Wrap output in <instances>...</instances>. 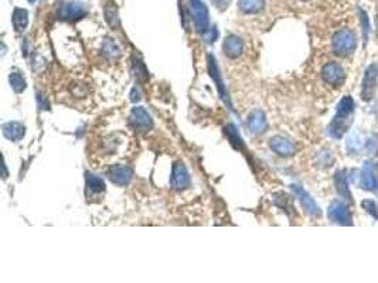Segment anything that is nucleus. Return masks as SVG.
Returning <instances> with one entry per match:
<instances>
[{"instance_id": "obj_1", "label": "nucleus", "mask_w": 378, "mask_h": 283, "mask_svg": "<svg viewBox=\"0 0 378 283\" xmlns=\"http://www.w3.org/2000/svg\"><path fill=\"white\" fill-rule=\"evenodd\" d=\"M354 100L350 96H344L337 105V116L331 122L329 132L333 137L340 139L350 125V116L354 112Z\"/></svg>"}, {"instance_id": "obj_2", "label": "nucleus", "mask_w": 378, "mask_h": 283, "mask_svg": "<svg viewBox=\"0 0 378 283\" xmlns=\"http://www.w3.org/2000/svg\"><path fill=\"white\" fill-rule=\"evenodd\" d=\"M355 47H357V37L351 30H339L333 37V50L337 55L346 57L353 53Z\"/></svg>"}, {"instance_id": "obj_3", "label": "nucleus", "mask_w": 378, "mask_h": 283, "mask_svg": "<svg viewBox=\"0 0 378 283\" xmlns=\"http://www.w3.org/2000/svg\"><path fill=\"white\" fill-rule=\"evenodd\" d=\"M87 6L81 3V2H64L61 3V6L58 7V17L63 20H68V22H75L87 16Z\"/></svg>"}, {"instance_id": "obj_4", "label": "nucleus", "mask_w": 378, "mask_h": 283, "mask_svg": "<svg viewBox=\"0 0 378 283\" xmlns=\"http://www.w3.org/2000/svg\"><path fill=\"white\" fill-rule=\"evenodd\" d=\"M189 2L195 29L201 31V33H204L208 29V23H210L207 6L201 0H189Z\"/></svg>"}, {"instance_id": "obj_5", "label": "nucleus", "mask_w": 378, "mask_h": 283, "mask_svg": "<svg viewBox=\"0 0 378 283\" xmlns=\"http://www.w3.org/2000/svg\"><path fill=\"white\" fill-rule=\"evenodd\" d=\"M129 124L132 125L133 129L139 130V132H148L153 126V119L145 108L136 106L130 111Z\"/></svg>"}, {"instance_id": "obj_6", "label": "nucleus", "mask_w": 378, "mask_h": 283, "mask_svg": "<svg viewBox=\"0 0 378 283\" xmlns=\"http://www.w3.org/2000/svg\"><path fill=\"white\" fill-rule=\"evenodd\" d=\"M108 177L113 184L116 186H128L133 178V169L126 165H116L112 166L108 170Z\"/></svg>"}, {"instance_id": "obj_7", "label": "nucleus", "mask_w": 378, "mask_h": 283, "mask_svg": "<svg viewBox=\"0 0 378 283\" xmlns=\"http://www.w3.org/2000/svg\"><path fill=\"white\" fill-rule=\"evenodd\" d=\"M377 77H378V65L372 64L370 65L366 71L364 75V83H363V92L361 96L364 100L372 99V96L375 94L377 89Z\"/></svg>"}, {"instance_id": "obj_8", "label": "nucleus", "mask_w": 378, "mask_h": 283, "mask_svg": "<svg viewBox=\"0 0 378 283\" xmlns=\"http://www.w3.org/2000/svg\"><path fill=\"white\" fill-rule=\"evenodd\" d=\"M170 183L174 190H184L190 186L189 170L186 169V166L182 161H177L173 165Z\"/></svg>"}, {"instance_id": "obj_9", "label": "nucleus", "mask_w": 378, "mask_h": 283, "mask_svg": "<svg viewBox=\"0 0 378 283\" xmlns=\"http://www.w3.org/2000/svg\"><path fill=\"white\" fill-rule=\"evenodd\" d=\"M290 187H292L293 193H295V195L297 197V200L301 203V206L303 207V210H305L310 217H319L320 208L319 206L314 203L313 198L307 194L306 191L302 189L301 186H297V184H293V186H290Z\"/></svg>"}, {"instance_id": "obj_10", "label": "nucleus", "mask_w": 378, "mask_h": 283, "mask_svg": "<svg viewBox=\"0 0 378 283\" xmlns=\"http://www.w3.org/2000/svg\"><path fill=\"white\" fill-rule=\"evenodd\" d=\"M269 146L271 149L279 156H284V157H289L296 153V145L292 140H289L288 137L284 136H275L272 137L269 141Z\"/></svg>"}, {"instance_id": "obj_11", "label": "nucleus", "mask_w": 378, "mask_h": 283, "mask_svg": "<svg viewBox=\"0 0 378 283\" xmlns=\"http://www.w3.org/2000/svg\"><path fill=\"white\" fill-rule=\"evenodd\" d=\"M322 78L330 85H340L344 81V70L337 63H327L322 70Z\"/></svg>"}, {"instance_id": "obj_12", "label": "nucleus", "mask_w": 378, "mask_h": 283, "mask_svg": "<svg viewBox=\"0 0 378 283\" xmlns=\"http://www.w3.org/2000/svg\"><path fill=\"white\" fill-rule=\"evenodd\" d=\"M207 67H208V72H210V75H211V78H213L214 81H215V84H217L220 96H221L225 104H228V106L231 108L230 98H228V94H227V91H225L224 83H223V79H221V74H220L217 59L214 58V55H211V54H210V55L207 57Z\"/></svg>"}, {"instance_id": "obj_13", "label": "nucleus", "mask_w": 378, "mask_h": 283, "mask_svg": "<svg viewBox=\"0 0 378 283\" xmlns=\"http://www.w3.org/2000/svg\"><path fill=\"white\" fill-rule=\"evenodd\" d=\"M329 218L334 223L344 225H351V214L340 201H334L329 208Z\"/></svg>"}, {"instance_id": "obj_14", "label": "nucleus", "mask_w": 378, "mask_h": 283, "mask_svg": "<svg viewBox=\"0 0 378 283\" xmlns=\"http://www.w3.org/2000/svg\"><path fill=\"white\" fill-rule=\"evenodd\" d=\"M248 128L255 135H262L268 129V120L265 118V113L261 109H255L249 113L248 116Z\"/></svg>"}, {"instance_id": "obj_15", "label": "nucleus", "mask_w": 378, "mask_h": 283, "mask_svg": "<svg viewBox=\"0 0 378 283\" xmlns=\"http://www.w3.org/2000/svg\"><path fill=\"white\" fill-rule=\"evenodd\" d=\"M223 51L224 54L231 59H235L241 57L244 51V43L240 37L236 35H230L225 38L224 44H223Z\"/></svg>"}, {"instance_id": "obj_16", "label": "nucleus", "mask_w": 378, "mask_h": 283, "mask_svg": "<svg viewBox=\"0 0 378 283\" xmlns=\"http://www.w3.org/2000/svg\"><path fill=\"white\" fill-rule=\"evenodd\" d=\"M3 136L12 141L22 140L26 133V128L20 122H7L2 126Z\"/></svg>"}, {"instance_id": "obj_17", "label": "nucleus", "mask_w": 378, "mask_h": 283, "mask_svg": "<svg viewBox=\"0 0 378 283\" xmlns=\"http://www.w3.org/2000/svg\"><path fill=\"white\" fill-rule=\"evenodd\" d=\"M361 183L366 190H374L377 187V176H375V171H374L371 163H364Z\"/></svg>"}, {"instance_id": "obj_18", "label": "nucleus", "mask_w": 378, "mask_h": 283, "mask_svg": "<svg viewBox=\"0 0 378 283\" xmlns=\"http://www.w3.org/2000/svg\"><path fill=\"white\" fill-rule=\"evenodd\" d=\"M87 191L91 193V194H101L104 193L105 190V183L101 177L95 176V174H91V173H87Z\"/></svg>"}, {"instance_id": "obj_19", "label": "nucleus", "mask_w": 378, "mask_h": 283, "mask_svg": "<svg viewBox=\"0 0 378 283\" xmlns=\"http://www.w3.org/2000/svg\"><path fill=\"white\" fill-rule=\"evenodd\" d=\"M101 54H102V57L104 58L109 59V61H112V59H116L119 57V54H121V50H119L118 44L111 40V38H107L105 42L102 43V47H101Z\"/></svg>"}, {"instance_id": "obj_20", "label": "nucleus", "mask_w": 378, "mask_h": 283, "mask_svg": "<svg viewBox=\"0 0 378 283\" xmlns=\"http://www.w3.org/2000/svg\"><path fill=\"white\" fill-rule=\"evenodd\" d=\"M13 27L16 29V31H23L26 27H27V23H29V13L26 9H14L13 12Z\"/></svg>"}, {"instance_id": "obj_21", "label": "nucleus", "mask_w": 378, "mask_h": 283, "mask_svg": "<svg viewBox=\"0 0 378 283\" xmlns=\"http://www.w3.org/2000/svg\"><path fill=\"white\" fill-rule=\"evenodd\" d=\"M238 7L241 12L247 13V14L260 13L264 9V0H240Z\"/></svg>"}, {"instance_id": "obj_22", "label": "nucleus", "mask_w": 378, "mask_h": 283, "mask_svg": "<svg viewBox=\"0 0 378 283\" xmlns=\"http://www.w3.org/2000/svg\"><path fill=\"white\" fill-rule=\"evenodd\" d=\"M224 132H225V135H227V137L230 139L231 141V145L234 146L235 149H238V150H243L244 149V141L243 139H241V136H240V133H238V130H236L235 128V125H227L224 128Z\"/></svg>"}, {"instance_id": "obj_23", "label": "nucleus", "mask_w": 378, "mask_h": 283, "mask_svg": "<svg viewBox=\"0 0 378 283\" xmlns=\"http://www.w3.org/2000/svg\"><path fill=\"white\" fill-rule=\"evenodd\" d=\"M9 84H10V87H12V89L16 94H22L24 89H26V87H27L24 77L22 74H18V72H12L9 75Z\"/></svg>"}, {"instance_id": "obj_24", "label": "nucleus", "mask_w": 378, "mask_h": 283, "mask_svg": "<svg viewBox=\"0 0 378 283\" xmlns=\"http://www.w3.org/2000/svg\"><path fill=\"white\" fill-rule=\"evenodd\" d=\"M132 72H133V77L137 81H141V83H145L149 78L148 70H146V67H145V64H143L141 59H133V63H132Z\"/></svg>"}, {"instance_id": "obj_25", "label": "nucleus", "mask_w": 378, "mask_h": 283, "mask_svg": "<svg viewBox=\"0 0 378 283\" xmlns=\"http://www.w3.org/2000/svg\"><path fill=\"white\" fill-rule=\"evenodd\" d=\"M334 180H336V186H337V190H339V193L342 195L343 198H346V200H351V194H350V190L347 187V181H346V177H344V173H337L336 177H334Z\"/></svg>"}, {"instance_id": "obj_26", "label": "nucleus", "mask_w": 378, "mask_h": 283, "mask_svg": "<svg viewBox=\"0 0 378 283\" xmlns=\"http://www.w3.org/2000/svg\"><path fill=\"white\" fill-rule=\"evenodd\" d=\"M105 20H107L108 24H109L112 29H118L121 22H119L116 7L112 6V5H107V6H105Z\"/></svg>"}, {"instance_id": "obj_27", "label": "nucleus", "mask_w": 378, "mask_h": 283, "mask_svg": "<svg viewBox=\"0 0 378 283\" xmlns=\"http://www.w3.org/2000/svg\"><path fill=\"white\" fill-rule=\"evenodd\" d=\"M218 38V30L217 27H211V29H207L204 33H203V40L207 44H211L215 40Z\"/></svg>"}, {"instance_id": "obj_28", "label": "nucleus", "mask_w": 378, "mask_h": 283, "mask_svg": "<svg viewBox=\"0 0 378 283\" xmlns=\"http://www.w3.org/2000/svg\"><path fill=\"white\" fill-rule=\"evenodd\" d=\"M363 207L366 208L367 211L371 214L374 218H378V208H377V204L371 200H367V201H363Z\"/></svg>"}, {"instance_id": "obj_29", "label": "nucleus", "mask_w": 378, "mask_h": 283, "mask_svg": "<svg viewBox=\"0 0 378 283\" xmlns=\"http://www.w3.org/2000/svg\"><path fill=\"white\" fill-rule=\"evenodd\" d=\"M360 14H361V22H363V27H364V37L367 38V35H368V30H370V26H368V17H367V13H364L363 10H360Z\"/></svg>"}, {"instance_id": "obj_30", "label": "nucleus", "mask_w": 378, "mask_h": 283, "mask_svg": "<svg viewBox=\"0 0 378 283\" xmlns=\"http://www.w3.org/2000/svg\"><path fill=\"white\" fill-rule=\"evenodd\" d=\"M141 89L135 87V88L132 89V92H130V100L132 102H137V100H141Z\"/></svg>"}, {"instance_id": "obj_31", "label": "nucleus", "mask_w": 378, "mask_h": 283, "mask_svg": "<svg viewBox=\"0 0 378 283\" xmlns=\"http://www.w3.org/2000/svg\"><path fill=\"white\" fill-rule=\"evenodd\" d=\"M213 2L220 7V9H224V7H227L230 5L231 0H213Z\"/></svg>"}, {"instance_id": "obj_32", "label": "nucleus", "mask_w": 378, "mask_h": 283, "mask_svg": "<svg viewBox=\"0 0 378 283\" xmlns=\"http://www.w3.org/2000/svg\"><path fill=\"white\" fill-rule=\"evenodd\" d=\"M30 3H34V2H37V0H29Z\"/></svg>"}]
</instances>
